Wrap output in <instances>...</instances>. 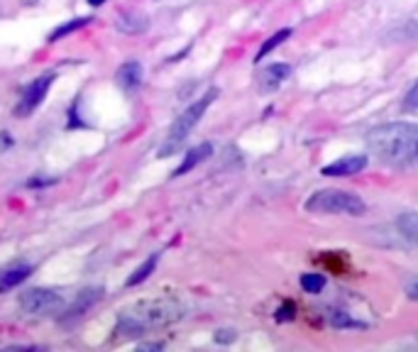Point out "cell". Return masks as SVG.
<instances>
[{"label": "cell", "mask_w": 418, "mask_h": 352, "mask_svg": "<svg viewBox=\"0 0 418 352\" xmlns=\"http://www.w3.org/2000/svg\"><path fill=\"white\" fill-rule=\"evenodd\" d=\"M40 3V0H22V5H27V8H30V5H37Z\"/></svg>", "instance_id": "obj_26"}, {"label": "cell", "mask_w": 418, "mask_h": 352, "mask_svg": "<svg viewBox=\"0 0 418 352\" xmlns=\"http://www.w3.org/2000/svg\"><path fill=\"white\" fill-rule=\"evenodd\" d=\"M106 3V0H88V5H93V8H96V5H103Z\"/></svg>", "instance_id": "obj_27"}, {"label": "cell", "mask_w": 418, "mask_h": 352, "mask_svg": "<svg viewBox=\"0 0 418 352\" xmlns=\"http://www.w3.org/2000/svg\"><path fill=\"white\" fill-rule=\"evenodd\" d=\"M123 316L132 318L145 328H159L181 321L186 316V308L176 299H142L125 308Z\"/></svg>", "instance_id": "obj_2"}, {"label": "cell", "mask_w": 418, "mask_h": 352, "mask_svg": "<svg viewBox=\"0 0 418 352\" xmlns=\"http://www.w3.org/2000/svg\"><path fill=\"white\" fill-rule=\"evenodd\" d=\"M103 296H106V289H103V286H88V289H84L81 294H76L74 304H71L69 308H64L62 318L64 321H79V318H84L98 301H103Z\"/></svg>", "instance_id": "obj_7"}, {"label": "cell", "mask_w": 418, "mask_h": 352, "mask_svg": "<svg viewBox=\"0 0 418 352\" xmlns=\"http://www.w3.org/2000/svg\"><path fill=\"white\" fill-rule=\"evenodd\" d=\"M367 145L387 164H396V167L418 164V125L411 123L379 125V128H374L367 135Z\"/></svg>", "instance_id": "obj_1"}, {"label": "cell", "mask_w": 418, "mask_h": 352, "mask_svg": "<svg viewBox=\"0 0 418 352\" xmlns=\"http://www.w3.org/2000/svg\"><path fill=\"white\" fill-rule=\"evenodd\" d=\"M367 164H370V159H367L365 154H348V157H340L338 162L323 167L321 174L323 176H352V174H360Z\"/></svg>", "instance_id": "obj_9"}, {"label": "cell", "mask_w": 418, "mask_h": 352, "mask_svg": "<svg viewBox=\"0 0 418 352\" xmlns=\"http://www.w3.org/2000/svg\"><path fill=\"white\" fill-rule=\"evenodd\" d=\"M289 37H291V30H289V27H284V30L274 32V35L269 37V40L262 44V49H260V52H257V62H262V59L267 57V54L272 52V49H277L279 44H284L286 40H289Z\"/></svg>", "instance_id": "obj_17"}, {"label": "cell", "mask_w": 418, "mask_h": 352, "mask_svg": "<svg viewBox=\"0 0 418 352\" xmlns=\"http://www.w3.org/2000/svg\"><path fill=\"white\" fill-rule=\"evenodd\" d=\"M208 157H213V145H211V142H201V145H196L194 150L186 152L184 162L179 164V169H176V172H174L172 176H184V174L194 172L198 164L206 162Z\"/></svg>", "instance_id": "obj_12"}, {"label": "cell", "mask_w": 418, "mask_h": 352, "mask_svg": "<svg viewBox=\"0 0 418 352\" xmlns=\"http://www.w3.org/2000/svg\"><path fill=\"white\" fill-rule=\"evenodd\" d=\"M404 108H406V110H416V108H418V81H416L414 86H411V91L406 93Z\"/></svg>", "instance_id": "obj_21"}, {"label": "cell", "mask_w": 418, "mask_h": 352, "mask_svg": "<svg viewBox=\"0 0 418 352\" xmlns=\"http://www.w3.org/2000/svg\"><path fill=\"white\" fill-rule=\"evenodd\" d=\"M404 291H406V296H409L411 301H418V277L409 279L406 286H404Z\"/></svg>", "instance_id": "obj_23"}, {"label": "cell", "mask_w": 418, "mask_h": 352, "mask_svg": "<svg viewBox=\"0 0 418 352\" xmlns=\"http://www.w3.org/2000/svg\"><path fill=\"white\" fill-rule=\"evenodd\" d=\"M291 66L289 64H269L262 69V74L257 76V88L260 93H274L277 88H282V84H286V79H291Z\"/></svg>", "instance_id": "obj_8"}, {"label": "cell", "mask_w": 418, "mask_h": 352, "mask_svg": "<svg viewBox=\"0 0 418 352\" xmlns=\"http://www.w3.org/2000/svg\"><path fill=\"white\" fill-rule=\"evenodd\" d=\"M30 274H32L30 264H18V267L5 269V272L0 274V294H5V291H13L15 286H20L25 279H30Z\"/></svg>", "instance_id": "obj_13"}, {"label": "cell", "mask_w": 418, "mask_h": 352, "mask_svg": "<svg viewBox=\"0 0 418 352\" xmlns=\"http://www.w3.org/2000/svg\"><path fill=\"white\" fill-rule=\"evenodd\" d=\"M216 98H218V88H211V91L203 93V96L198 98L196 103H191V106L174 120V125L169 128L167 142H164L162 150H159V157H169V154L176 152L181 145H184V140L191 135V130H194L196 125L201 123V118L206 115V110L211 108V103L216 101Z\"/></svg>", "instance_id": "obj_3"}, {"label": "cell", "mask_w": 418, "mask_h": 352, "mask_svg": "<svg viewBox=\"0 0 418 352\" xmlns=\"http://www.w3.org/2000/svg\"><path fill=\"white\" fill-rule=\"evenodd\" d=\"M57 176H49V179H40V176H37V179H30L27 181V189H44V186H52V184H57Z\"/></svg>", "instance_id": "obj_22"}, {"label": "cell", "mask_w": 418, "mask_h": 352, "mask_svg": "<svg viewBox=\"0 0 418 352\" xmlns=\"http://www.w3.org/2000/svg\"><path fill=\"white\" fill-rule=\"evenodd\" d=\"M308 213H345V216H362L367 211V203L360 196L340 189L316 191L306 201Z\"/></svg>", "instance_id": "obj_4"}, {"label": "cell", "mask_w": 418, "mask_h": 352, "mask_svg": "<svg viewBox=\"0 0 418 352\" xmlns=\"http://www.w3.org/2000/svg\"><path fill=\"white\" fill-rule=\"evenodd\" d=\"M115 27L125 35H142V32L150 30V18H147L142 10H125L118 20H115Z\"/></svg>", "instance_id": "obj_11"}, {"label": "cell", "mask_w": 418, "mask_h": 352, "mask_svg": "<svg viewBox=\"0 0 418 352\" xmlns=\"http://www.w3.org/2000/svg\"><path fill=\"white\" fill-rule=\"evenodd\" d=\"M157 264H159V255L154 252V255L147 257V260L142 262L140 267H137L135 272L130 274V277H128V286H137V284L145 282V279H150V274L154 272V269H157Z\"/></svg>", "instance_id": "obj_16"}, {"label": "cell", "mask_w": 418, "mask_h": 352, "mask_svg": "<svg viewBox=\"0 0 418 352\" xmlns=\"http://www.w3.org/2000/svg\"><path fill=\"white\" fill-rule=\"evenodd\" d=\"M52 84H54V74H52V71H49V74L37 76V79L32 81V84L27 86L25 91H22L18 106H15V115H18V118H30V115L44 103V98H47V93H49V88H52Z\"/></svg>", "instance_id": "obj_6"}, {"label": "cell", "mask_w": 418, "mask_h": 352, "mask_svg": "<svg viewBox=\"0 0 418 352\" xmlns=\"http://www.w3.org/2000/svg\"><path fill=\"white\" fill-rule=\"evenodd\" d=\"M396 228L404 235V240L418 245V213H401L399 220H396Z\"/></svg>", "instance_id": "obj_14"}, {"label": "cell", "mask_w": 418, "mask_h": 352, "mask_svg": "<svg viewBox=\"0 0 418 352\" xmlns=\"http://www.w3.org/2000/svg\"><path fill=\"white\" fill-rule=\"evenodd\" d=\"M235 340V330H218L216 333V343H233Z\"/></svg>", "instance_id": "obj_24"}, {"label": "cell", "mask_w": 418, "mask_h": 352, "mask_svg": "<svg viewBox=\"0 0 418 352\" xmlns=\"http://www.w3.org/2000/svg\"><path fill=\"white\" fill-rule=\"evenodd\" d=\"M88 22H91V18H74V20L64 22V25L54 27V30L49 32V35H47V42H49V44H54V42L64 40L66 35H71V32H76V30H81V27H86Z\"/></svg>", "instance_id": "obj_15"}, {"label": "cell", "mask_w": 418, "mask_h": 352, "mask_svg": "<svg viewBox=\"0 0 418 352\" xmlns=\"http://www.w3.org/2000/svg\"><path fill=\"white\" fill-rule=\"evenodd\" d=\"M323 286H326V277H323V274L311 272L301 277V289H304L306 294H321Z\"/></svg>", "instance_id": "obj_18"}, {"label": "cell", "mask_w": 418, "mask_h": 352, "mask_svg": "<svg viewBox=\"0 0 418 352\" xmlns=\"http://www.w3.org/2000/svg\"><path fill=\"white\" fill-rule=\"evenodd\" d=\"M18 304L27 316H57L66 308V299L59 291L37 286V289L22 291Z\"/></svg>", "instance_id": "obj_5"}, {"label": "cell", "mask_w": 418, "mask_h": 352, "mask_svg": "<svg viewBox=\"0 0 418 352\" xmlns=\"http://www.w3.org/2000/svg\"><path fill=\"white\" fill-rule=\"evenodd\" d=\"M330 326L333 328H365V323L352 321L348 313H343V311H335L333 316H330Z\"/></svg>", "instance_id": "obj_19"}, {"label": "cell", "mask_w": 418, "mask_h": 352, "mask_svg": "<svg viewBox=\"0 0 418 352\" xmlns=\"http://www.w3.org/2000/svg\"><path fill=\"white\" fill-rule=\"evenodd\" d=\"M294 311H296L294 304H291V301H286L284 306L277 308V316H274V318H277L279 323H289V321H294Z\"/></svg>", "instance_id": "obj_20"}, {"label": "cell", "mask_w": 418, "mask_h": 352, "mask_svg": "<svg viewBox=\"0 0 418 352\" xmlns=\"http://www.w3.org/2000/svg\"><path fill=\"white\" fill-rule=\"evenodd\" d=\"M162 343H150V345H142V350H162Z\"/></svg>", "instance_id": "obj_25"}, {"label": "cell", "mask_w": 418, "mask_h": 352, "mask_svg": "<svg viewBox=\"0 0 418 352\" xmlns=\"http://www.w3.org/2000/svg\"><path fill=\"white\" fill-rule=\"evenodd\" d=\"M142 79H145V69H142L140 62L130 59V62L120 64L118 71H115V84H118L123 91H135V88L142 86Z\"/></svg>", "instance_id": "obj_10"}]
</instances>
